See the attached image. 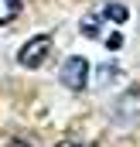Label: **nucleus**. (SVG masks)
Listing matches in <instances>:
<instances>
[{"mask_svg": "<svg viewBox=\"0 0 140 147\" xmlns=\"http://www.w3.org/2000/svg\"><path fill=\"white\" fill-rule=\"evenodd\" d=\"M62 86L72 89V92H82V89L89 86V62H85L82 55L65 58V65H62Z\"/></svg>", "mask_w": 140, "mask_h": 147, "instance_id": "obj_1", "label": "nucleus"}, {"mask_svg": "<svg viewBox=\"0 0 140 147\" xmlns=\"http://www.w3.org/2000/svg\"><path fill=\"white\" fill-rule=\"evenodd\" d=\"M48 51H51V38L48 34H34L21 51H17V62H21L24 69H38V65L48 58Z\"/></svg>", "mask_w": 140, "mask_h": 147, "instance_id": "obj_2", "label": "nucleus"}, {"mask_svg": "<svg viewBox=\"0 0 140 147\" xmlns=\"http://www.w3.org/2000/svg\"><path fill=\"white\" fill-rule=\"evenodd\" d=\"M82 34H89V38H99L103 34V14H89V17H82Z\"/></svg>", "mask_w": 140, "mask_h": 147, "instance_id": "obj_3", "label": "nucleus"}, {"mask_svg": "<svg viewBox=\"0 0 140 147\" xmlns=\"http://www.w3.org/2000/svg\"><path fill=\"white\" fill-rule=\"evenodd\" d=\"M130 17V10L123 7V3H106L103 7V21H113V24H123Z\"/></svg>", "mask_w": 140, "mask_h": 147, "instance_id": "obj_4", "label": "nucleus"}, {"mask_svg": "<svg viewBox=\"0 0 140 147\" xmlns=\"http://www.w3.org/2000/svg\"><path fill=\"white\" fill-rule=\"evenodd\" d=\"M21 14V0H0V24H10Z\"/></svg>", "mask_w": 140, "mask_h": 147, "instance_id": "obj_5", "label": "nucleus"}, {"mask_svg": "<svg viewBox=\"0 0 140 147\" xmlns=\"http://www.w3.org/2000/svg\"><path fill=\"white\" fill-rule=\"evenodd\" d=\"M103 45H106V48H113V51H116V48L123 45V34H116V31H113V34H106V38H103Z\"/></svg>", "mask_w": 140, "mask_h": 147, "instance_id": "obj_6", "label": "nucleus"}, {"mask_svg": "<svg viewBox=\"0 0 140 147\" xmlns=\"http://www.w3.org/2000/svg\"><path fill=\"white\" fill-rule=\"evenodd\" d=\"M113 72H116V65H99V86H103V82H109V79H113Z\"/></svg>", "mask_w": 140, "mask_h": 147, "instance_id": "obj_7", "label": "nucleus"}, {"mask_svg": "<svg viewBox=\"0 0 140 147\" xmlns=\"http://www.w3.org/2000/svg\"><path fill=\"white\" fill-rule=\"evenodd\" d=\"M58 147H92V144H79V140H58Z\"/></svg>", "mask_w": 140, "mask_h": 147, "instance_id": "obj_8", "label": "nucleus"}, {"mask_svg": "<svg viewBox=\"0 0 140 147\" xmlns=\"http://www.w3.org/2000/svg\"><path fill=\"white\" fill-rule=\"evenodd\" d=\"M7 147H31V144H24V140H10Z\"/></svg>", "mask_w": 140, "mask_h": 147, "instance_id": "obj_9", "label": "nucleus"}]
</instances>
